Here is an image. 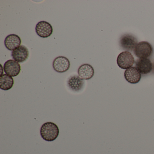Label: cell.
Wrapping results in <instances>:
<instances>
[{"label":"cell","mask_w":154,"mask_h":154,"mask_svg":"<svg viewBox=\"0 0 154 154\" xmlns=\"http://www.w3.org/2000/svg\"><path fill=\"white\" fill-rule=\"evenodd\" d=\"M40 135L44 140L47 141H53L55 140L59 134L58 126L52 122H47L44 123L40 129Z\"/></svg>","instance_id":"cell-1"},{"label":"cell","mask_w":154,"mask_h":154,"mask_svg":"<svg viewBox=\"0 0 154 154\" xmlns=\"http://www.w3.org/2000/svg\"><path fill=\"white\" fill-rule=\"evenodd\" d=\"M133 51L137 57L140 58H147L151 56L153 49L152 45L149 42L142 41L137 44Z\"/></svg>","instance_id":"cell-2"},{"label":"cell","mask_w":154,"mask_h":154,"mask_svg":"<svg viewBox=\"0 0 154 154\" xmlns=\"http://www.w3.org/2000/svg\"><path fill=\"white\" fill-rule=\"evenodd\" d=\"M117 63L120 68L122 69H128L132 67L135 63V59L130 52L124 51L118 56Z\"/></svg>","instance_id":"cell-3"},{"label":"cell","mask_w":154,"mask_h":154,"mask_svg":"<svg viewBox=\"0 0 154 154\" xmlns=\"http://www.w3.org/2000/svg\"><path fill=\"white\" fill-rule=\"evenodd\" d=\"M137 42L135 36L129 34H126L122 36L120 38L119 45L122 49L131 52L137 45Z\"/></svg>","instance_id":"cell-4"},{"label":"cell","mask_w":154,"mask_h":154,"mask_svg":"<svg viewBox=\"0 0 154 154\" xmlns=\"http://www.w3.org/2000/svg\"><path fill=\"white\" fill-rule=\"evenodd\" d=\"M53 66L54 70L57 72H65L70 68V62L65 57H57L54 60Z\"/></svg>","instance_id":"cell-5"},{"label":"cell","mask_w":154,"mask_h":154,"mask_svg":"<svg viewBox=\"0 0 154 154\" xmlns=\"http://www.w3.org/2000/svg\"><path fill=\"white\" fill-rule=\"evenodd\" d=\"M37 34L40 37L46 38L53 34V29L51 24L45 21H41L37 24L35 27Z\"/></svg>","instance_id":"cell-6"},{"label":"cell","mask_w":154,"mask_h":154,"mask_svg":"<svg viewBox=\"0 0 154 154\" xmlns=\"http://www.w3.org/2000/svg\"><path fill=\"white\" fill-rule=\"evenodd\" d=\"M21 67L18 62L14 60H9L4 65V71L6 74L15 77L20 73Z\"/></svg>","instance_id":"cell-7"},{"label":"cell","mask_w":154,"mask_h":154,"mask_svg":"<svg viewBox=\"0 0 154 154\" xmlns=\"http://www.w3.org/2000/svg\"><path fill=\"white\" fill-rule=\"evenodd\" d=\"M29 55L28 49L24 45L20 46L19 47L13 50L11 53V56L13 60L18 63H23L28 59Z\"/></svg>","instance_id":"cell-8"},{"label":"cell","mask_w":154,"mask_h":154,"mask_svg":"<svg viewBox=\"0 0 154 154\" xmlns=\"http://www.w3.org/2000/svg\"><path fill=\"white\" fill-rule=\"evenodd\" d=\"M136 67L140 74L146 75L152 71V64L150 60L148 58H140L136 62Z\"/></svg>","instance_id":"cell-9"},{"label":"cell","mask_w":154,"mask_h":154,"mask_svg":"<svg viewBox=\"0 0 154 154\" xmlns=\"http://www.w3.org/2000/svg\"><path fill=\"white\" fill-rule=\"evenodd\" d=\"M67 84L68 87L72 91L79 92L83 88L85 82L79 75H73L68 78Z\"/></svg>","instance_id":"cell-10"},{"label":"cell","mask_w":154,"mask_h":154,"mask_svg":"<svg viewBox=\"0 0 154 154\" xmlns=\"http://www.w3.org/2000/svg\"><path fill=\"white\" fill-rule=\"evenodd\" d=\"M124 77L127 82L132 84L138 83L141 79V74L136 67H132L127 69L124 72Z\"/></svg>","instance_id":"cell-11"},{"label":"cell","mask_w":154,"mask_h":154,"mask_svg":"<svg viewBox=\"0 0 154 154\" xmlns=\"http://www.w3.org/2000/svg\"><path fill=\"white\" fill-rule=\"evenodd\" d=\"M21 43V40L20 37L15 34L8 35L4 41L5 46L7 49L12 51L19 47Z\"/></svg>","instance_id":"cell-12"},{"label":"cell","mask_w":154,"mask_h":154,"mask_svg":"<svg viewBox=\"0 0 154 154\" xmlns=\"http://www.w3.org/2000/svg\"><path fill=\"white\" fill-rule=\"evenodd\" d=\"M78 74L79 77L83 80H90L94 75V69L91 65L84 64L78 68Z\"/></svg>","instance_id":"cell-13"},{"label":"cell","mask_w":154,"mask_h":154,"mask_svg":"<svg viewBox=\"0 0 154 154\" xmlns=\"http://www.w3.org/2000/svg\"><path fill=\"white\" fill-rule=\"evenodd\" d=\"M14 80L11 76L3 74L0 76V88L4 91L10 90L14 85Z\"/></svg>","instance_id":"cell-14"}]
</instances>
